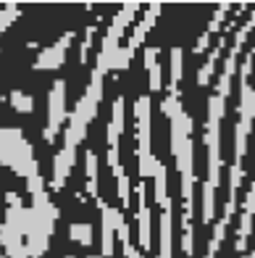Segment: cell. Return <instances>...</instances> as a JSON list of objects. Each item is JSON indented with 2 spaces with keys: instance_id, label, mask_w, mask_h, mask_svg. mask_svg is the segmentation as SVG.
<instances>
[{
  "instance_id": "9",
  "label": "cell",
  "mask_w": 255,
  "mask_h": 258,
  "mask_svg": "<svg viewBox=\"0 0 255 258\" xmlns=\"http://www.w3.org/2000/svg\"><path fill=\"white\" fill-rule=\"evenodd\" d=\"M74 37H76V32H66L50 45V48L40 50L37 58H34V69H37V72H55V69H61L66 63V53L71 48Z\"/></svg>"
},
{
  "instance_id": "14",
  "label": "cell",
  "mask_w": 255,
  "mask_h": 258,
  "mask_svg": "<svg viewBox=\"0 0 255 258\" xmlns=\"http://www.w3.org/2000/svg\"><path fill=\"white\" fill-rule=\"evenodd\" d=\"M158 14H160V6H158V3H153V6H147V8H145V16H142L140 21H137L134 32L129 34V40H126V48H129L132 53L140 50V45L145 42V34L155 27V19H158Z\"/></svg>"
},
{
  "instance_id": "13",
  "label": "cell",
  "mask_w": 255,
  "mask_h": 258,
  "mask_svg": "<svg viewBox=\"0 0 255 258\" xmlns=\"http://www.w3.org/2000/svg\"><path fill=\"white\" fill-rule=\"evenodd\" d=\"M76 166V150L74 148H61L53 158V179H50V190L61 192L63 184L68 182L71 171Z\"/></svg>"
},
{
  "instance_id": "1",
  "label": "cell",
  "mask_w": 255,
  "mask_h": 258,
  "mask_svg": "<svg viewBox=\"0 0 255 258\" xmlns=\"http://www.w3.org/2000/svg\"><path fill=\"white\" fill-rule=\"evenodd\" d=\"M226 113V100L216 92L208 98V119H205V135L203 143L208 150V177L203 182V224L216 221V190L221 184V119Z\"/></svg>"
},
{
  "instance_id": "7",
  "label": "cell",
  "mask_w": 255,
  "mask_h": 258,
  "mask_svg": "<svg viewBox=\"0 0 255 258\" xmlns=\"http://www.w3.org/2000/svg\"><path fill=\"white\" fill-rule=\"evenodd\" d=\"M68 119V108H66V82L63 79H55L53 87L48 92V126H45V143L53 145L55 137L61 135V126Z\"/></svg>"
},
{
  "instance_id": "3",
  "label": "cell",
  "mask_w": 255,
  "mask_h": 258,
  "mask_svg": "<svg viewBox=\"0 0 255 258\" xmlns=\"http://www.w3.org/2000/svg\"><path fill=\"white\" fill-rule=\"evenodd\" d=\"M255 61V45L239 61V108H237V129H234V163H242L247 156V143L255 126V87L250 85Z\"/></svg>"
},
{
  "instance_id": "8",
  "label": "cell",
  "mask_w": 255,
  "mask_h": 258,
  "mask_svg": "<svg viewBox=\"0 0 255 258\" xmlns=\"http://www.w3.org/2000/svg\"><path fill=\"white\" fill-rule=\"evenodd\" d=\"M98 208H100V255L111 258L116 248V232L124 221V211L108 206L103 198H98Z\"/></svg>"
},
{
  "instance_id": "30",
  "label": "cell",
  "mask_w": 255,
  "mask_h": 258,
  "mask_svg": "<svg viewBox=\"0 0 255 258\" xmlns=\"http://www.w3.org/2000/svg\"><path fill=\"white\" fill-rule=\"evenodd\" d=\"M87 258H103V255H100V253H95V255H87Z\"/></svg>"
},
{
  "instance_id": "22",
  "label": "cell",
  "mask_w": 255,
  "mask_h": 258,
  "mask_svg": "<svg viewBox=\"0 0 255 258\" xmlns=\"http://www.w3.org/2000/svg\"><path fill=\"white\" fill-rule=\"evenodd\" d=\"M68 237H71L76 245H82V248H90L92 240H95V234H92V224H71V227H68Z\"/></svg>"
},
{
  "instance_id": "28",
  "label": "cell",
  "mask_w": 255,
  "mask_h": 258,
  "mask_svg": "<svg viewBox=\"0 0 255 258\" xmlns=\"http://www.w3.org/2000/svg\"><path fill=\"white\" fill-rule=\"evenodd\" d=\"M116 184H119L116 195H119V201H121V208L126 211V208H129V177H126V171L121 174L119 179H116Z\"/></svg>"
},
{
  "instance_id": "21",
  "label": "cell",
  "mask_w": 255,
  "mask_h": 258,
  "mask_svg": "<svg viewBox=\"0 0 255 258\" xmlns=\"http://www.w3.org/2000/svg\"><path fill=\"white\" fill-rule=\"evenodd\" d=\"M153 182H155V203H158V206H166V201H168V174H166L163 163L158 166Z\"/></svg>"
},
{
  "instance_id": "15",
  "label": "cell",
  "mask_w": 255,
  "mask_h": 258,
  "mask_svg": "<svg viewBox=\"0 0 255 258\" xmlns=\"http://www.w3.org/2000/svg\"><path fill=\"white\" fill-rule=\"evenodd\" d=\"M226 42H229V32H224L221 37L216 40V48L205 55L203 66L198 69V85H200V87H208V85H211V79H213V74H216V63H218V58L224 55Z\"/></svg>"
},
{
  "instance_id": "25",
  "label": "cell",
  "mask_w": 255,
  "mask_h": 258,
  "mask_svg": "<svg viewBox=\"0 0 255 258\" xmlns=\"http://www.w3.org/2000/svg\"><path fill=\"white\" fill-rule=\"evenodd\" d=\"M21 16V8L19 6H14V3H8L6 8H0V34H3L11 24H14V21Z\"/></svg>"
},
{
  "instance_id": "26",
  "label": "cell",
  "mask_w": 255,
  "mask_h": 258,
  "mask_svg": "<svg viewBox=\"0 0 255 258\" xmlns=\"http://www.w3.org/2000/svg\"><path fill=\"white\" fill-rule=\"evenodd\" d=\"M95 32H98V27H95V24L87 27V32H84L82 48H79V61H82V63H87V58H90V48H92V42H95Z\"/></svg>"
},
{
  "instance_id": "17",
  "label": "cell",
  "mask_w": 255,
  "mask_h": 258,
  "mask_svg": "<svg viewBox=\"0 0 255 258\" xmlns=\"http://www.w3.org/2000/svg\"><path fill=\"white\" fill-rule=\"evenodd\" d=\"M229 11H231V6H218L216 8V14H213V19H211V24H208V29L203 32V37L198 40V45H195V55H200V53H205V48H208V45H211L213 42V37H216V32L218 29H221V24H224V16L229 14Z\"/></svg>"
},
{
  "instance_id": "31",
  "label": "cell",
  "mask_w": 255,
  "mask_h": 258,
  "mask_svg": "<svg viewBox=\"0 0 255 258\" xmlns=\"http://www.w3.org/2000/svg\"><path fill=\"white\" fill-rule=\"evenodd\" d=\"M66 258H76V255H66Z\"/></svg>"
},
{
  "instance_id": "5",
  "label": "cell",
  "mask_w": 255,
  "mask_h": 258,
  "mask_svg": "<svg viewBox=\"0 0 255 258\" xmlns=\"http://www.w3.org/2000/svg\"><path fill=\"white\" fill-rule=\"evenodd\" d=\"M0 163L14 169L27 182L40 177V166H37V158H34L32 143L16 126H0Z\"/></svg>"
},
{
  "instance_id": "29",
  "label": "cell",
  "mask_w": 255,
  "mask_h": 258,
  "mask_svg": "<svg viewBox=\"0 0 255 258\" xmlns=\"http://www.w3.org/2000/svg\"><path fill=\"white\" fill-rule=\"evenodd\" d=\"M242 258H255V250H250V253H245V255H242Z\"/></svg>"
},
{
  "instance_id": "23",
  "label": "cell",
  "mask_w": 255,
  "mask_h": 258,
  "mask_svg": "<svg viewBox=\"0 0 255 258\" xmlns=\"http://www.w3.org/2000/svg\"><path fill=\"white\" fill-rule=\"evenodd\" d=\"M8 100L14 105V111H19V113H32L34 111V98L27 95V92H21V90H14L8 95Z\"/></svg>"
},
{
  "instance_id": "18",
  "label": "cell",
  "mask_w": 255,
  "mask_h": 258,
  "mask_svg": "<svg viewBox=\"0 0 255 258\" xmlns=\"http://www.w3.org/2000/svg\"><path fill=\"white\" fill-rule=\"evenodd\" d=\"M158 55H160V50L155 48V45L145 48V53H142V63H145V69H147V85H150V92H158L160 87H163V82H160V63H158Z\"/></svg>"
},
{
  "instance_id": "11",
  "label": "cell",
  "mask_w": 255,
  "mask_h": 258,
  "mask_svg": "<svg viewBox=\"0 0 255 258\" xmlns=\"http://www.w3.org/2000/svg\"><path fill=\"white\" fill-rule=\"evenodd\" d=\"M252 224H255V182L250 184V190L242 201V216H239V227H237V237H234V250L245 253L247 242L252 237Z\"/></svg>"
},
{
  "instance_id": "27",
  "label": "cell",
  "mask_w": 255,
  "mask_h": 258,
  "mask_svg": "<svg viewBox=\"0 0 255 258\" xmlns=\"http://www.w3.org/2000/svg\"><path fill=\"white\" fill-rule=\"evenodd\" d=\"M132 58H134V53H132L129 48H126V45H121V48H119V53H116V61H113V72H121V69H129Z\"/></svg>"
},
{
  "instance_id": "16",
  "label": "cell",
  "mask_w": 255,
  "mask_h": 258,
  "mask_svg": "<svg viewBox=\"0 0 255 258\" xmlns=\"http://www.w3.org/2000/svg\"><path fill=\"white\" fill-rule=\"evenodd\" d=\"M124 119H126V111H124V98H116L113 100V108H111V121H108V150L111 148H119V140L124 135Z\"/></svg>"
},
{
  "instance_id": "6",
  "label": "cell",
  "mask_w": 255,
  "mask_h": 258,
  "mask_svg": "<svg viewBox=\"0 0 255 258\" xmlns=\"http://www.w3.org/2000/svg\"><path fill=\"white\" fill-rule=\"evenodd\" d=\"M134 126H137V169L140 179H153L160 161L153 156V98L140 95L134 103Z\"/></svg>"
},
{
  "instance_id": "33",
  "label": "cell",
  "mask_w": 255,
  "mask_h": 258,
  "mask_svg": "<svg viewBox=\"0 0 255 258\" xmlns=\"http://www.w3.org/2000/svg\"><path fill=\"white\" fill-rule=\"evenodd\" d=\"M252 182H255V179H252Z\"/></svg>"
},
{
  "instance_id": "32",
  "label": "cell",
  "mask_w": 255,
  "mask_h": 258,
  "mask_svg": "<svg viewBox=\"0 0 255 258\" xmlns=\"http://www.w3.org/2000/svg\"><path fill=\"white\" fill-rule=\"evenodd\" d=\"M0 258H3V255H0Z\"/></svg>"
},
{
  "instance_id": "20",
  "label": "cell",
  "mask_w": 255,
  "mask_h": 258,
  "mask_svg": "<svg viewBox=\"0 0 255 258\" xmlns=\"http://www.w3.org/2000/svg\"><path fill=\"white\" fill-rule=\"evenodd\" d=\"M84 171H87V192L98 201V153H95V150H87Z\"/></svg>"
},
{
  "instance_id": "24",
  "label": "cell",
  "mask_w": 255,
  "mask_h": 258,
  "mask_svg": "<svg viewBox=\"0 0 255 258\" xmlns=\"http://www.w3.org/2000/svg\"><path fill=\"white\" fill-rule=\"evenodd\" d=\"M182 111H184L182 108V98L179 95H168V92H166V98L160 100V113H163L166 119L171 121V119H177Z\"/></svg>"
},
{
  "instance_id": "19",
  "label": "cell",
  "mask_w": 255,
  "mask_h": 258,
  "mask_svg": "<svg viewBox=\"0 0 255 258\" xmlns=\"http://www.w3.org/2000/svg\"><path fill=\"white\" fill-rule=\"evenodd\" d=\"M168 95H179V82H182V72H184V50L182 48H171L168 55Z\"/></svg>"
},
{
  "instance_id": "4",
  "label": "cell",
  "mask_w": 255,
  "mask_h": 258,
  "mask_svg": "<svg viewBox=\"0 0 255 258\" xmlns=\"http://www.w3.org/2000/svg\"><path fill=\"white\" fill-rule=\"evenodd\" d=\"M103 79L106 74L98 72V69H92L90 74V85L84 90V95L76 100L71 116H68V126L63 132V148H79L82 145V140L87 137V129L92 124V119L98 116V108L103 103Z\"/></svg>"
},
{
  "instance_id": "2",
  "label": "cell",
  "mask_w": 255,
  "mask_h": 258,
  "mask_svg": "<svg viewBox=\"0 0 255 258\" xmlns=\"http://www.w3.org/2000/svg\"><path fill=\"white\" fill-rule=\"evenodd\" d=\"M55 221H58V208L50 201L48 190L32 195V206L27 208V224H24V242L29 258H42L48 253Z\"/></svg>"
},
{
  "instance_id": "12",
  "label": "cell",
  "mask_w": 255,
  "mask_h": 258,
  "mask_svg": "<svg viewBox=\"0 0 255 258\" xmlns=\"http://www.w3.org/2000/svg\"><path fill=\"white\" fill-rule=\"evenodd\" d=\"M155 258H174V203L171 198L160 206V224H158V255Z\"/></svg>"
},
{
  "instance_id": "10",
  "label": "cell",
  "mask_w": 255,
  "mask_h": 258,
  "mask_svg": "<svg viewBox=\"0 0 255 258\" xmlns=\"http://www.w3.org/2000/svg\"><path fill=\"white\" fill-rule=\"evenodd\" d=\"M137 242H140V253L153 250V227H150V206L145 198V182L137 187Z\"/></svg>"
}]
</instances>
